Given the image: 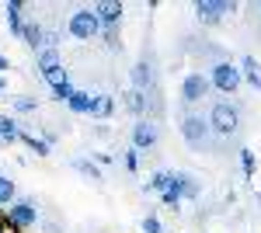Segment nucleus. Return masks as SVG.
<instances>
[{
	"instance_id": "1",
	"label": "nucleus",
	"mask_w": 261,
	"mask_h": 233,
	"mask_svg": "<svg viewBox=\"0 0 261 233\" xmlns=\"http://www.w3.org/2000/svg\"><path fill=\"white\" fill-rule=\"evenodd\" d=\"M4 219H7V233H21V230H28V226H35L39 209H35L32 198H14V202L7 205Z\"/></svg>"
},
{
	"instance_id": "2",
	"label": "nucleus",
	"mask_w": 261,
	"mask_h": 233,
	"mask_svg": "<svg viewBox=\"0 0 261 233\" xmlns=\"http://www.w3.org/2000/svg\"><path fill=\"white\" fill-rule=\"evenodd\" d=\"M66 32L73 35V39L81 42H91L101 35V21L98 14H94V7H81V11H73L70 14V24H66Z\"/></svg>"
},
{
	"instance_id": "3",
	"label": "nucleus",
	"mask_w": 261,
	"mask_h": 233,
	"mask_svg": "<svg viewBox=\"0 0 261 233\" xmlns=\"http://www.w3.org/2000/svg\"><path fill=\"white\" fill-rule=\"evenodd\" d=\"M209 125H213L220 136H233V133L241 129V112H237L230 101H220V105H213V112H209Z\"/></svg>"
},
{
	"instance_id": "4",
	"label": "nucleus",
	"mask_w": 261,
	"mask_h": 233,
	"mask_svg": "<svg viewBox=\"0 0 261 233\" xmlns=\"http://www.w3.org/2000/svg\"><path fill=\"white\" fill-rule=\"evenodd\" d=\"M241 80H244V73H241V66H233V63H216L213 70H209V84L216 87V91H223V94H237V87H241Z\"/></svg>"
},
{
	"instance_id": "5",
	"label": "nucleus",
	"mask_w": 261,
	"mask_h": 233,
	"mask_svg": "<svg viewBox=\"0 0 261 233\" xmlns=\"http://www.w3.org/2000/svg\"><path fill=\"white\" fill-rule=\"evenodd\" d=\"M233 11H237V4H230V0H199L195 4V14L202 24H216V21H223V14H233Z\"/></svg>"
},
{
	"instance_id": "6",
	"label": "nucleus",
	"mask_w": 261,
	"mask_h": 233,
	"mask_svg": "<svg viewBox=\"0 0 261 233\" xmlns=\"http://www.w3.org/2000/svg\"><path fill=\"white\" fill-rule=\"evenodd\" d=\"M209 122L202 115H188L185 122H181V136H185V143H192V146H202L205 139H209Z\"/></svg>"
},
{
	"instance_id": "7",
	"label": "nucleus",
	"mask_w": 261,
	"mask_h": 233,
	"mask_svg": "<svg viewBox=\"0 0 261 233\" xmlns=\"http://www.w3.org/2000/svg\"><path fill=\"white\" fill-rule=\"evenodd\" d=\"M209 77L205 73H188V77L181 80V97L188 101V105H195V101H202V97L209 94Z\"/></svg>"
},
{
	"instance_id": "8",
	"label": "nucleus",
	"mask_w": 261,
	"mask_h": 233,
	"mask_svg": "<svg viewBox=\"0 0 261 233\" xmlns=\"http://www.w3.org/2000/svg\"><path fill=\"white\" fill-rule=\"evenodd\" d=\"M94 14H98V21H101V28H119V21H122V4L119 0H98L94 4Z\"/></svg>"
},
{
	"instance_id": "9",
	"label": "nucleus",
	"mask_w": 261,
	"mask_h": 233,
	"mask_svg": "<svg viewBox=\"0 0 261 233\" xmlns=\"http://www.w3.org/2000/svg\"><path fill=\"white\" fill-rule=\"evenodd\" d=\"M4 14H7V28H11V35L21 39V35H24V24H28V21L21 18V14H24V4H21V0H7Z\"/></svg>"
},
{
	"instance_id": "10",
	"label": "nucleus",
	"mask_w": 261,
	"mask_h": 233,
	"mask_svg": "<svg viewBox=\"0 0 261 233\" xmlns=\"http://www.w3.org/2000/svg\"><path fill=\"white\" fill-rule=\"evenodd\" d=\"M153 143H157V129H153L146 118H140V122L133 125V146H136V150H150Z\"/></svg>"
},
{
	"instance_id": "11",
	"label": "nucleus",
	"mask_w": 261,
	"mask_h": 233,
	"mask_svg": "<svg viewBox=\"0 0 261 233\" xmlns=\"http://www.w3.org/2000/svg\"><path fill=\"white\" fill-rule=\"evenodd\" d=\"M11 143H21V125L11 115H0V146H11Z\"/></svg>"
},
{
	"instance_id": "12",
	"label": "nucleus",
	"mask_w": 261,
	"mask_h": 233,
	"mask_svg": "<svg viewBox=\"0 0 261 233\" xmlns=\"http://www.w3.org/2000/svg\"><path fill=\"white\" fill-rule=\"evenodd\" d=\"M21 42H24V45H32L35 53H42V49H45V28H42V24H35V21H28V24H24Z\"/></svg>"
},
{
	"instance_id": "13",
	"label": "nucleus",
	"mask_w": 261,
	"mask_h": 233,
	"mask_svg": "<svg viewBox=\"0 0 261 233\" xmlns=\"http://www.w3.org/2000/svg\"><path fill=\"white\" fill-rule=\"evenodd\" d=\"M241 73H244V80H247L254 91H261V63L254 56H244L241 59Z\"/></svg>"
},
{
	"instance_id": "14",
	"label": "nucleus",
	"mask_w": 261,
	"mask_h": 233,
	"mask_svg": "<svg viewBox=\"0 0 261 233\" xmlns=\"http://www.w3.org/2000/svg\"><path fill=\"white\" fill-rule=\"evenodd\" d=\"M115 112V97L112 94H94V101H91V115L94 118H108Z\"/></svg>"
},
{
	"instance_id": "15",
	"label": "nucleus",
	"mask_w": 261,
	"mask_h": 233,
	"mask_svg": "<svg viewBox=\"0 0 261 233\" xmlns=\"http://www.w3.org/2000/svg\"><path fill=\"white\" fill-rule=\"evenodd\" d=\"M122 97H125V108H129L133 115H143V112H146V97H143V91L133 87V91H125Z\"/></svg>"
},
{
	"instance_id": "16",
	"label": "nucleus",
	"mask_w": 261,
	"mask_h": 233,
	"mask_svg": "<svg viewBox=\"0 0 261 233\" xmlns=\"http://www.w3.org/2000/svg\"><path fill=\"white\" fill-rule=\"evenodd\" d=\"M91 101H94V94L77 91V94L70 97V112H77V115H91Z\"/></svg>"
},
{
	"instance_id": "17",
	"label": "nucleus",
	"mask_w": 261,
	"mask_h": 233,
	"mask_svg": "<svg viewBox=\"0 0 261 233\" xmlns=\"http://www.w3.org/2000/svg\"><path fill=\"white\" fill-rule=\"evenodd\" d=\"M42 80H45V84H49V91H56V87H63V84H70V80H66V66H53V70H45V73H42Z\"/></svg>"
},
{
	"instance_id": "18",
	"label": "nucleus",
	"mask_w": 261,
	"mask_h": 233,
	"mask_svg": "<svg viewBox=\"0 0 261 233\" xmlns=\"http://www.w3.org/2000/svg\"><path fill=\"white\" fill-rule=\"evenodd\" d=\"M133 84H136V91H146V87H150V63H146V59L136 63V70H133Z\"/></svg>"
},
{
	"instance_id": "19",
	"label": "nucleus",
	"mask_w": 261,
	"mask_h": 233,
	"mask_svg": "<svg viewBox=\"0 0 261 233\" xmlns=\"http://www.w3.org/2000/svg\"><path fill=\"white\" fill-rule=\"evenodd\" d=\"M21 143H24L28 150H35V153H39V157H49V146H53V143H45V139L32 136V133H21Z\"/></svg>"
},
{
	"instance_id": "20",
	"label": "nucleus",
	"mask_w": 261,
	"mask_h": 233,
	"mask_svg": "<svg viewBox=\"0 0 261 233\" xmlns=\"http://www.w3.org/2000/svg\"><path fill=\"white\" fill-rule=\"evenodd\" d=\"M167 185H171V171H153L150 174V185H146V192H167Z\"/></svg>"
},
{
	"instance_id": "21",
	"label": "nucleus",
	"mask_w": 261,
	"mask_h": 233,
	"mask_svg": "<svg viewBox=\"0 0 261 233\" xmlns=\"http://www.w3.org/2000/svg\"><path fill=\"white\" fill-rule=\"evenodd\" d=\"M53 66H60V53H56V49H42L39 53V73L53 70Z\"/></svg>"
},
{
	"instance_id": "22",
	"label": "nucleus",
	"mask_w": 261,
	"mask_h": 233,
	"mask_svg": "<svg viewBox=\"0 0 261 233\" xmlns=\"http://www.w3.org/2000/svg\"><path fill=\"white\" fill-rule=\"evenodd\" d=\"M14 202V181L0 174V205H11Z\"/></svg>"
},
{
	"instance_id": "23",
	"label": "nucleus",
	"mask_w": 261,
	"mask_h": 233,
	"mask_svg": "<svg viewBox=\"0 0 261 233\" xmlns=\"http://www.w3.org/2000/svg\"><path fill=\"white\" fill-rule=\"evenodd\" d=\"M73 171H81V174H87L91 181H101V171L94 167V164H87V160H77V164H73Z\"/></svg>"
},
{
	"instance_id": "24",
	"label": "nucleus",
	"mask_w": 261,
	"mask_h": 233,
	"mask_svg": "<svg viewBox=\"0 0 261 233\" xmlns=\"http://www.w3.org/2000/svg\"><path fill=\"white\" fill-rule=\"evenodd\" d=\"M14 108H18L21 115H28V112L39 108V101H35V97H14Z\"/></svg>"
},
{
	"instance_id": "25",
	"label": "nucleus",
	"mask_w": 261,
	"mask_h": 233,
	"mask_svg": "<svg viewBox=\"0 0 261 233\" xmlns=\"http://www.w3.org/2000/svg\"><path fill=\"white\" fill-rule=\"evenodd\" d=\"M122 160H125V171H136V167H140V150H136V146H129V150L122 153Z\"/></svg>"
},
{
	"instance_id": "26",
	"label": "nucleus",
	"mask_w": 261,
	"mask_h": 233,
	"mask_svg": "<svg viewBox=\"0 0 261 233\" xmlns=\"http://www.w3.org/2000/svg\"><path fill=\"white\" fill-rule=\"evenodd\" d=\"M77 94V87H73V84H63V87H56V91H53V97H56V101H66V105H70V97Z\"/></svg>"
},
{
	"instance_id": "27",
	"label": "nucleus",
	"mask_w": 261,
	"mask_h": 233,
	"mask_svg": "<svg viewBox=\"0 0 261 233\" xmlns=\"http://www.w3.org/2000/svg\"><path fill=\"white\" fill-rule=\"evenodd\" d=\"M241 164H244V177L254 174V153L251 150H241Z\"/></svg>"
},
{
	"instance_id": "28",
	"label": "nucleus",
	"mask_w": 261,
	"mask_h": 233,
	"mask_svg": "<svg viewBox=\"0 0 261 233\" xmlns=\"http://www.w3.org/2000/svg\"><path fill=\"white\" fill-rule=\"evenodd\" d=\"M143 233H164L161 219H157V216H146V219H143Z\"/></svg>"
},
{
	"instance_id": "29",
	"label": "nucleus",
	"mask_w": 261,
	"mask_h": 233,
	"mask_svg": "<svg viewBox=\"0 0 261 233\" xmlns=\"http://www.w3.org/2000/svg\"><path fill=\"white\" fill-rule=\"evenodd\" d=\"M101 35H105V42L112 49H119V28H101Z\"/></svg>"
},
{
	"instance_id": "30",
	"label": "nucleus",
	"mask_w": 261,
	"mask_h": 233,
	"mask_svg": "<svg viewBox=\"0 0 261 233\" xmlns=\"http://www.w3.org/2000/svg\"><path fill=\"white\" fill-rule=\"evenodd\" d=\"M164 205H167V209H174V213H178V205H181V198L174 192H164Z\"/></svg>"
},
{
	"instance_id": "31",
	"label": "nucleus",
	"mask_w": 261,
	"mask_h": 233,
	"mask_svg": "<svg viewBox=\"0 0 261 233\" xmlns=\"http://www.w3.org/2000/svg\"><path fill=\"white\" fill-rule=\"evenodd\" d=\"M199 195V181L195 177H188V188H185V198H195Z\"/></svg>"
},
{
	"instance_id": "32",
	"label": "nucleus",
	"mask_w": 261,
	"mask_h": 233,
	"mask_svg": "<svg viewBox=\"0 0 261 233\" xmlns=\"http://www.w3.org/2000/svg\"><path fill=\"white\" fill-rule=\"evenodd\" d=\"M4 70H11V63H7V56H0V73H4Z\"/></svg>"
},
{
	"instance_id": "33",
	"label": "nucleus",
	"mask_w": 261,
	"mask_h": 233,
	"mask_svg": "<svg viewBox=\"0 0 261 233\" xmlns=\"http://www.w3.org/2000/svg\"><path fill=\"white\" fill-rule=\"evenodd\" d=\"M0 233H7V219H4V213H0Z\"/></svg>"
},
{
	"instance_id": "34",
	"label": "nucleus",
	"mask_w": 261,
	"mask_h": 233,
	"mask_svg": "<svg viewBox=\"0 0 261 233\" xmlns=\"http://www.w3.org/2000/svg\"><path fill=\"white\" fill-rule=\"evenodd\" d=\"M4 91H7V80H4V77H0V94H4Z\"/></svg>"
},
{
	"instance_id": "35",
	"label": "nucleus",
	"mask_w": 261,
	"mask_h": 233,
	"mask_svg": "<svg viewBox=\"0 0 261 233\" xmlns=\"http://www.w3.org/2000/svg\"><path fill=\"white\" fill-rule=\"evenodd\" d=\"M258 205H261V192H258Z\"/></svg>"
}]
</instances>
